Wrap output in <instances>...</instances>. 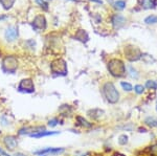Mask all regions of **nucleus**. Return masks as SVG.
<instances>
[{
  "instance_id": "7ed1b4c3",
  "label": "nucleus",
  "mask_w": 157,
  "mask_h": 156,
  "mask_svg": "<svg viewBox=\"0 0 157 156\" xmlns=\"http://www.w3.org/2000/svg\"><path fill=\"white\" fill-rule=\"evenodd\" d=\"M50 69H51V72L57 76L64 77L67 75V64L63 59H56L52 61L50 64Z\"/></svg>"
},
{
  "instance_id": "39448f33",
  "label": "nucleus",
  "mask_w": 157,
  "mask_h": 156,
  "mask_svg": "<svg viewBox=\"0 0 157 156\" xmlns=\"http://www.w3.org/2000/svg\"><path fill=\"white\" fill-rule=\"evenodd\" d=\"M125 56L129 61L133 62V61L139 60L141 58V56H142V54L139 50V48H137L136 46L128 45L127 47H125Z\"/></svg>"
},
{
  "instance_id": "f03ea898",
  "label": "nucleus",
  "mask_w": 157,
  "mask_h": 156,
  "mask_svg": "<svg viewBox=\"0 0 157 156\" xmlns=\"http://www.w3.org/2000/svg\"><path fill=\"white\" fill-rule=\"evenodd\" d=\"M103 94H104V96L110 104H115L119 100V93H118L117 89L115 88V86L110 82L104 84V86H103Z\"/></svg>"
},
{
  "instance_id": "dca6fc26",
  "label": "nucleus",
  "mask_w": 157,
  "mask_h": 156,
  "mask_svg": "<svg viewBox=\"0 0 157 156\" xmlns=\"http://www.w3.org/2000/svg\"><path fill=\"white\" fill-rule=\"evenodd\" d=\"M144 124L150 127H157V118L153 116H149L147 117L146 120H144Z\"/></svg>"
},
{
  "instance_id": "a878e982",
  "label": "nucleus",
  "mask_w": 157,
  "mask_h": 156,
  "mask_svg": "<svg viewBox=\"0 0 157 156\" xmlns=\"http://www.w3.org/2000/svg\"><path fill=\"white\" fill-rule=\"evenodd\" d=\"M58 118H52V120H50L49 122H48V126H50V127H55V126H57L58 124Z\"/></svg>"
},
{
  "instance_id": "7c9ffc66",
  "label": "nucleus",
  "mask_w": 157,
  "mask_h": 156,
  "mask_svg": "<svg viewBox=\"0 0 157 156\" xmlns=\"http://www.w3.org/2000/svg\"><path fill=\"white\" fill-rule=\"evenodd\" d=\"M139 132H147V130L146 129H144V128H142V129L140 128V129H139Z\"/></svg>"
},
{
  "instance_id": "0eeeda50",
  "label": "nucleus",
  "mask_w": 157,
  "mask_h": 156,
  "mask_svg": "<svg viewBox=\"0 0 157 156\" xmlns=\"http://www.w3.org/2000/svg\"><path fill=\"white\" fill-rule=\"evenodd\" d=\"M31 26L34 31H44L46 29V19L43 15H38L35 17V19L31 22Z\"/></svg>"
},
{
  "instance_id": "f257e3e1",
  "label": "nucleus",
  "mask_w": 157,
  "mask_h": 156,
  "mask_svg": "<svg viewBox=\"0 0 157 156\" xmlns=\"http://www.w3.org/2000/svg\"><path fill=\"white\" fill-rule=\"evenodd\" d=\"M110 75L114 78H122L126 75V66L119 59H112L108 62L107 65Z\"/></svg>"
},
{
  "instance_id": "9d476101",
  "label": "nucleus",
  "mask_w": 157,
  "mask_h": 156,
  "mask_svg": "<svg viewBox=\"0 0 157 156\" xmlns=\"http://www.w3.org/2000/svg\"><path fill=\"white\" fill-rule=\"evenodd\" d=\"M17 139H16L15 136H6V137H4V145L5 147H6V149L8 150H10V151H13V150H15V148L17 147Z\"/></svg>"
},
{
  "instance_id": "f3484780",
  "label": "nucleus",
  "mask_w": 157,
  "mask_h": 156,
  "mask_svg": "<svg viewBox=\"0 0 157 156\" xmlns=\"http://www.w3.org/2000/svg\"><path fill=\"white\" fill-rule=\"evenodd\" d=\"M113 6L117 10H123L124 8H126V2L124 0H117V1H115V2L113 3Z\"/></svg>"
},
{
  "instance_id": "aec40b11",
  "label": "nucleus",
  "mask_w": 157,
  "mask_h": 156,
  "mask_svg": "<svg viewBox=\"0 0 157 156\" xmlns=\"http://www.w3.org/2000/svg\"><path fill=\"white\" fill-rule=\"evenodd\" d=\"M138 2L144 8H153V6H152L151 1H150V0H138Z\"/></svg>"
},
{
  "instance_id": "2eb2a0df",
  "label": "nucleus",
  "mask_w": 157,
  "mask_h": 156,
  "mask_svg": "<svg viewBox=\"0 0 157 156\" xmlns=\"http://www.w3.org/2000/svg\"><path fill=\"white\" fill-rule=\"evenodd\" d=\"M76 120L78 122V124L81 126H83V127H85V128H91L92 127V124L91 123H89L88 120H86L84 117H82V116H78L76 117Z\"/></svg>"
},
{
  "instance_id": "a211bd4d",
  "label": "nucleus",
  "mask_w": 157,
  "mask_h": 156,
  "mask_svg": "<svg viewBox=\"0 0 157 156\" xmlns=\"http://www.w3.org/2000/svg\"><path fill=\"white\" fill-rule=\"evenodd\" d=\"M146 87L148 89H152V90H156L157 89V83L153 80H149L146 82Z\"/></svg>"
},
{
  "instance_id": "423d86ee",
  "label": "nucleus",
  "mask_w": 157,
  "mask_h": 156,
  "mask_svg": "<svg viewBox=\"0 0 157 156\" xmlns=\"http://www.w3.org/2000/svg\"><path fill=\"white\" fill-rule=\"evenodd\" d=\"M18 90L23 93H33L35 91V85L31 79H23L18 85Z\"/></svg>"
},
{
  "instance_id": "6e6552de",
  "label": "nucleus",
  "mask_w": 157,
  "mask_h": 156,
  "mask_svg": "<svg viewBox=\"0 0 157 156\" xmlns=\"http://www.w3.org/2000/svg\"><path fill=\"white\" fill-rule=\"evenodd\" d=\"M63 152H64V149L63 148H46L39 150V151H36L34 153L39 156H49V155H57V154L63 153Z\"/></svg>"
},
{
  "instance_id": "c756f323",
  "label": "nucleus",
  "mask_w": 157,
  "mask_h": 156,
  "mask_svg": "<svg viewBox=\"0 0 157 156\" xmlns=\"http://www.w3.org/2000/svg\"><path fill=\"white\" fill-rule=\"evenodd\" d=\"M113 156H126V155H124V154H122V153H115Z\"/></svg>"
},
{
  "instance_id": "5701e85b",
  "label": "nucleus",
  "mask_w": 157,
  "mask_h": 156,
  "mask_svg": "<svg viewBox=\"0 0 157 156\" xmlns=\"http://www.w3.org/2000/svg\"><path fill=\"white\" fill-rule=\"evenodd\" d=\"M118 143H119V145H122V146L126 145V143H128V136L126 135V134H122V135L118 137Z\"/></svg>"
},
{
  "instance_id": "bb28decb",
  "label": "nucleus",
  "mask_w": 157,
  "mask_h": 156,
  "mask_svg": "<svg viewBox=\"0 0 157 156\" xmlns=\"http://www.w3.org/2000/svg\"><path fill=\"white\" fill-rule=\"evenodd\" d=\"M130 71H131V77L132 78H137L138 77V75H137V72H136V70L135 69H133V67L132 66H130Z\"/></svg>"
},
{
  "instance_id": "b1692460",
  "label": "nucleus",
  "mask_w": 157,
  "mask_h": 156,
  "mask_svg": "<svg viewBox=\"0 0 157 156\" xmlns=\"http://www.w3.org/2000/svg\"><path fill=\"white\" fill-rule=\"evenodd\" d=\"M134 90H135V92L137 94H142L144 91V87L142 85H135V87H134Z\"/></svg>"
},
{
  "instance_id": "c85d7f7f",
  "label": "nucleus",
  "mask_w": 157,
  "mask_h": 156,
  "mask_svg": "<svg viewBox=\"0 0 157 156\" xmlns=\"http://www.w3.org/2000/svg\"><path fill=\"white\" fill-rule=\"evenodd\" d=\"M92 2H97V3H99V4H103V1L102 0H90Z\"/></svg>"
},
{
  "instance_id": "20e7f679",
  "label": "nucleus",
  "mask_w": 157,
  "mask_h": 156,
  "mask_svg": "<svg viewBox=\"0 0 157 156\" xmlns=\"http://www.w3.org/2000/svg\"><path fill=\"white\" fill-rule=\"evenodd\" d=\"M18 67V60L15 56H6L2 61V70L6 73H14Z\"/></svg>"
},
{
  "instance_id": "4468645a",
  "label": "nucleus",
  "mask_w": 157,
  "mask_h": 156,
  "mask_svg": "<svg viewBox=\"0 0 157 156\" xmlns=\"http://www.w3.org/2000/svg\"><path fill=\"white\" fill-rule=\"evenodd\" d=\"M14 3H15V0H0V4L2 5V8L5 10H8L13 8Z\"/></svg>"
},
{
  "instance_id": "2f4dec72",
  "label": "nucleus",
  "mask_w": 157,
  "mask_h": 156,
  "mask_svg": "<svg viewBox=\"0 0 157 156\" xmlns=\"http://www.w3.org/2000/svg\"><path fill=\"white\" fill-rule=\"evenodd\" d=\"M16 156H25V155H23L22 153H18V154H16Z\"/></svg>"
},
{
  "instance_id": "473e14b6",
  "label": "nucleus",
  "mask_w": 157,
  "mask_h": 156,
  "mask_svg": "<svg viewBox=\"0 0 157 156\" xmlns=\"http://www.w3.org/2000/svg\"><path fill=\"white\" fill-rule=\"evenodd\" d=\"M156 111H157V104H156Z\"/></svg>"
},
{
  "instance_id": "72a5a7b5",
  "label": "nucleus",
  "mask_w": 157,
  "mask_h": 156,
  "mask_svg": "<svg viewBox=\"0 0 157 156\" xmlns=\"http://www.w3.org/2000/svg\"><path fill=\"white\" fill-rule=\"evenodd\" d=\"M73 1H76V0H73Z\"/></svg>"
},
{
  "instance_id": "f8f14e48",
  "label": "nucleus",
  "mask_w": 157,
  "mask_h": 156,
  "mask_svg": "<svg viewBox=\"0 0 157 156\" xmlns=\"http://www.w3.org/2000/svg\"><path fill=\"white\" fill-rule=\"evenodd\" d=\"M56 134H59V132H53V131H42V132H39V133L31 134V136L34 138H41V137H44V136L56 135Z\"/></svg>"
},
{
  "instance_id": "393cba45",
  "label": "nucleus",
  "mask_w": 157,
  "mask_h": 156,
  "mask_svg": "<svg viewBox=\"0 0 157 156\" xmlns=\"http://www.w3.org/2000/svg\"><path fill=\"white\" fill-rule=\"evenodd\" d=\"M150 155L151 156H157V145L150 148Z\"/></svg>"
},
{
  "instance_id": "ddd939ff",
  "label": "nucleus",
  "mask_w": 157,
  "mask_h": 156,
  "mask_svg": "<svg viewBox=\"0 0 157 156\" xmlns=\"http://www.w3.org/2000/svg\"><path fill=\"white\" fill-rule=\"evenodd\" d=\"M76 40L78 41H82V42H86L88 41V35H87L86 31H84L83 29H80L76 34V37H74Z\"/></svg>"
},
{
  "instance_id": "4be33fe9",
  "label": "nucleus",
  "mask_w": 157,
  "mask_h": 156,
  "mask_svg": "<svg viewBox=\"0 0 157 156\" xmlns=\"http://www.w3.org/2000/svg\"><path fill=\"white\" fill-rule=\"evenodd\" d=\"M120 86L123 87V89L125 91H132L133 90L132 85H131L130 83H127V82H122V83H120Z\"/></svg>"
},
{
  "instance_id": "9b49d317",
  "label": "nucleus",
  "mask_w": 157,
  "mask_h": 156,
  "mask_svg": "<svg viewBox=\"0 0 157 156\" xmlns=\"http://www.w3.org/2000/svg\"><path fill=\"white\" fill-rule=\"evenodd\" d=\"M111 21H112V24L115 29H119V27H122L125 24L126 19L122 15H119V14H115L112 17V20Z\"/></svg>"
},
{
  "instance_id": "6ab92c4d",
  "label": "nucleus",
  "mask_w": 157,
  "mask_h": 156,
  "mask_svg": "<svg viewBox=\"0 0 157 156\" xmlns=\"http://www.w3.org/2000/svg\"><path fill=\"white\" fill-rule=\"evenodd\" d=\"M144 22H146L147 24H155V23H157V16H155V15L148 16V17L144 19Z\"/></svg>"
},
{
  "instance_id": "1a4fd4ad",
  "label": "nucleus",
  "mask_w": 157,
  "mask_h": 156,
  "mask_svg": "<svg viewBox=\"0 0 157 156\" xmlns=\"http://www.w3.org/2000/svg\"><path fill=\"white\" fill-rule=\"evenodd\" d=\"M18 35H19V31H18V27H16V26H10L6 29L5 31V39L8 40V42H12V41H15L17 38H18Z\"/></svg>"
},
{
  "instance_id": "412c9836",
  "label": "nucleus",
  "mask_w": 157,
  "mask_h": 156,
  "mask_svg": "<svg viewBox=\"0 0 157 156\" xmlns=\"http://www.w3.org/2000/svg\"><path fill=\"white\" fill-rule=\"evenodd\" d=\"M36 3L39 5V6H41L43 10H48V3H47L45 0H36Z\"/></svg>"
},
{
  "instance_id": "cd10ccee",
  "label": "nucleus",
  "mask_w": 157,
  "mask_h": 156,
  "mask_svg": "<svg viewBox=\"0 0 157 156\" xmlns=\"http://www.w3.org/2000/svg\"><path fill=\"white\" fill-rule=\"evenodd\" d=\"M0 156H10L5 151H3L2 149H0Z\"/></svg>"
}]
</instances>
